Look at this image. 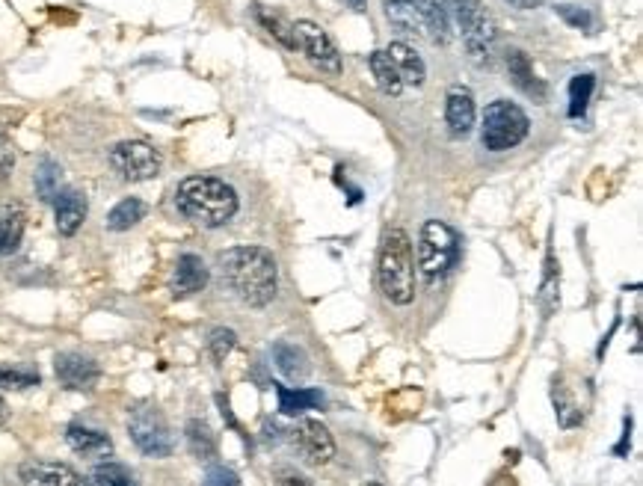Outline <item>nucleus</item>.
Masks as SVG:
<instances>
[{
    "label": "nucleus",
    "mask_w": 643,
    "mask_h": 486,
    "mask_svg": "<svg viewBox=\"0 0 643 486\" xmlns=\"http://www.w3.org/2000/svg\"><path fill=\"white\" fill-rule=\"evenodd\" d=\"M255 18H258V24L279 42V45H285V48H297V39H294V30H291V24H285V18L282 15H276V12H270V9H264V6H255Z\"/></svg>",
    "instance_id": "28"
},
{
    "label": "nucleus",
    "mask_w": 643,
    "mask_h": 486,
    "mask_svg": "<svg viewBox=\"0 0 643 486\" xmlns=\"http://www.w3.org/2000/svg\"><path fill=\"white\" fill-rule=\"evenodd\" d=\"M347 3H350L353 9H362V6H365V0H347Z\"/></svg>",
    "instance_id": "41"
},
{
    "label": "nucleus",
    "mask_w": 643,
    "mask_h": 486,
    "mask_svg": "<svg viewBox=\"0 0 643 486\" xmlns=\"http://www.w3.org/2000/svg\"><path fill=\"white\" fill-rule=\"evenodd\" d=\"M368 486H380V484H368Z\"/></svg>",
    "instance_id": "42"
},
{
    "label": "nucleus",
    "mask_w": 643,
    "mask_h": 486,
    "mask_svg": "<svg viewBox=\"0 0 643 486\" xmlns=\"http://www.w3.org/2000/svg\"><path fill=\"white\" fill-rule=\"evenodd\" d=\"M184 436H187V445H190L193 457H199V460H214L217 457V436L205 421H199V418L187 421Z\"/></svg>",
    "instance_id": "24"
},
{
    "label": "nucleus",
    "mask_w": 643,
    "mask_h": 486,
    "mask_svg": "<svg viewBox=\"0 0 643 486\" xmlns=\"http://www.w3.org/2000/svg\"><path fill=\"white\" fill-rule=\"evenodd\" d=\"M235 344H238V335L232 329H226V326H217L208 335V350H211L214 362H226V356L235 350Z\"/></svg>",
    "instance_id": "32"
},
{
    "label": "nucleus",
    "mask_w": 643,
    "mask_h": 486,
    "mask_svg": "<svg viewBox=\"0 0 643 486\" xmlns=\"http://www.w3.org/2000/svg\"><path fill=\"white\" fill-rule=\"evenodd\" d=\"M175 205L190 223L220 229L238 214V193L214 175H190L178 184Z\"/></svg>",
    "instance_id": "2"
},
{
    "label": "nucleus",
    "mask_w": 643,
    "mask_h": 486,
    "mask_svg": "<svg viewBox=\"0 0 643 486\" xmlns=\"http://www.w3.org/2000/svg\"><path fill=\"white\" fill-rule=\"evenodd\" d=\"M451 12L460 24L463 33V45L469 60L486 69L492 63V45H495V18L489 15V9L483 6V0H451Z\"/></svg>",
    "instance_id": "5"
},
{
    "label": "nucleus",
    "mask_w": 643,
    "mask_h": 486,
    "mask_svg": "<svg viewBox=\"0 0 643 486\" xmlns=\"http://www.w3.org/2000/svg\"><path fill=\"white\" fill-rule=\"evenodd\" d=\"M54 217H57V232L63 238H72L86 220V196L81 190H60L54 199Z\"/></svg>",
    "instance_id": "16"
},
{
    "label": "nucleus",
    "mask_w": 643,
    "mask_h": 486,
    "mask_svg": "<svg viewBox=\"0 0 643 486\" xmlns=\"http://www.w3.org/2000/svg\"><path fill=\"white\" fill-rule=\"evenodd\" d=\"M66 442L75 454L81 457H110L113 454V442L107 433L83 427V424H69L66 427Z\"/></svg>",
    "instance_id": "17"
},
{
    "label": "nucleus",
    "mask_w": 643,
    "mask_h": 486,
    "mask_svg": "<svg viewBox=\"0 0 643 486\" xmlns=\"http://www.w3.org/2000/svg\"><path fill=\"white\" fill-rule=\"evenodd\" d=\"M220 270L226 285L246 306H267L279 291L276 258L264 246H235L220 255Z\"/></svg>",
    "instance_id": "1"
},
{
    "label": "nucleus",
    "mask_w": 643,
    "mask_h": 486,
    "mask_svg": "<svg viewBox=\"0 0 643 486\" xmlns=\"http://www.w3.org/2000/svg\"><path fill=\"white\" fill-rule=\"evenodd\" d=\"M273 362L276 368L288 377V380H306L312 365H309V353L297 344H288V341H279L273 347Z\"/></svg>",
    "instance_id": "19"
},
{
    "label": "nucleus",
    "mask_w": 643,
    "mask_h": 486,
    "mask_svg": "<svg viewBox=\"0 0 643 486\" xmlns=\"http://www.w3.org/2000/svg\"><path fill=\"white\" fill-rule=\"evenodd\" d=\"M510 6H516V9H537L543 0H507Z\"/></svg>",
    "instance_id": "39"
},
{
    "label": "nucleus",
    "mask_w": 643,
    "mask_h": 486,
    "mask_svg": "<svg viewBox=\"0 0 643 486\" xmlns=\"http://www.w3.org/2000/svg\"><path fill=\"white\" fill-rule=\"evenodd\" d=\"M368 66H371V72H374V81L380 86V92H386V95H392V98H398L403 92V81L401 75H398V69H395V63L389 60V54L386 51H374L371 57H368Z\"/></svg>",
    "instance_id": "25"
},
{
    "label": "nucleus",
    "mask_w": 643,
    "mask_h": 486,
    "mask_svg": "<svg viewBox=\"0 0 643 486\" xmlns=\"http://www.w3.org/2000/svg\"><path fill=\"white\" fill-rule=\"evenodd\" d=\"M386 18L401 30L424 36V18H421V3L418 0H386Z\"/></svg>",
    "instance_id": "22"
},
{
    "label": "nucleus",
    "mask_w": 643,
    "mask_h": 486,
    "mask_svg": "<svg viewBox=\"0 0 643 486\" xmlns=\"http://www.w3.org/2000/svg\"><path fill=\"white\" fill-rule=\"evenodd\" d=\"M558 282H561V270H558L555 255L549 252V258H546V276H543V291H540V303H543L546 315L558 309Z\"/></svg>",
    "instance_id": "31"
},
{
    "label": "nucleus",
    "mask_w": 643,
    "mask_h": 486,
    "mask_svg": "<svg viewBox=\"0 0 643 486\" xmlns=\"http://www.w3.org/2000/svg\"><path fill=\"white\" fill-rule=\"evenodd\" d=\"M273 389L279 395V409L285 415H300L306 409L323 406V395L318 389H288V386H279V383H273Z\"/></svg>",
    "instance_id": "23"
},
{
    "label": "nucleus",
    "mask_w": 643,
    "mask_h": 486,
    "mask_svg": "<svg viewBox=\"0 0 643 486\" xmlns=\"http://www.w3.org/2000/svg\"><path fill=\"white\" fill-rule=\"evenodd\" d=\"M12 166H15V152H12V146L0 137V181L12 172Z\"/></svg>",
    "instance_id": "38"
},
{
    "label": "nucleus",
    "mask_w": 643,
    "mask_h": 486,
    "mask_svg": "<svg viewBox=\"0 0 643 486\" xmlns=\"http://www.w3.org/2000/svg\"><path fill=\"white\" fill-rule=\"evenodd\" d=\"M202 486H241V478H238L232 469L217 466V469H211V472H208V478H205V484Z\"/></svg>",
    "instance_id": "36"
},
{
    "label": "nucleus",
    "mask_w": 643,
    "mask_h": 486,
    "mask_svg": "<svg viewBox=\"0 0 643 486\" xmlns=\"http://www.w3.org/2000/svg\"><path fill=\"white\" fill-rule=\"evenodd\" d=\"M92 486H140L134 472L119 463H101L92 469Z\"/></svg>",
    "instance_id": "30"
},
{
    "label": "nucleus",
    "mask_w": 643,
    "mask_h": 486,
    "mask_svg": "<svg viewBox=\"0 0 643 486\" xmlns=\"http://www.w3.org/2000/svg\"><path fill=\"white\" fill-rule=\"evenodd\" d=\"M531 131V122H528V113L507 101V98H498L492 104H486L483 110V125H481V140L489 152H507L513 146H519Z\"/></svg>",
    "instance_id": "6"
},
{
    "label": "nucleus",
    "mask_w": 643,
    "mask_h": 486,
    "mask_svg": "<svg viewBox=\"0 0 643 486\" xmlns=\"http://www.w3.org/2000/svg\"><path fill=\"white\" fill-rule=\"evenodd\" d=\"M297 45L303 48V54L321 69L326 75H341V54L335 48V42L329 39V33L315 21H297L291 24Z\"/></svg>",
    "instance_id": "9"
},
{
    "label": "nucleus",
    "mask_w": 643,
    "mask_h": 486,
    "mask_svg": "<svg viewBox=\"0 0 643 486\" xmlns=\"http://www.w3.org/2000/svg\"><path fill=\"white\" fill-rule=\"evenodd\" d=\"M54 371H57V380L66 389H75V392L92 389L98 383V377H101L98 362L83 356V353H60L57 362H54Z\"/></svg>",
    "instance_id": "11"
},
{
    "label": "nucleus",
    "mask_w": 643,
    "mask_h": 486,
    "mask_svg": "<svg viewBox=\"0 0 643 486\" xmlns=\"http://www.w3.org/2000/svg\"><path fill=\"white\" fill-rule=\"evenodd\" d=\"M276 481H279V486H312L306 475H300L297 469H288V466L276 469Z\"/></svg>",
    "instance_id": "37"
},
{
    "label": "nucleus",
    "mask_w": 643,
    "mask_h": 486,
    "mask_svg": "<svg viewBox=\"0 0 643 486\" xmlns=\"http://www.w3.org/2000/svg\"><path fill=\"white\" fill-rule=\"evenodd\" d=\"M555 12L561 15L569 27H575V30H584V33H590V30H593V15H590L584 6H569V3H561V6H555Z\"/></svg>",
    "instance_id": "35"
},
{
    "label": "nucleus",
    "mask_w": 643,
    "mask_h": 486,
    "mask_svg": "<svg viewBox=\"0 0 643 486\" xmlns=\"http://www.w3.org/2000/svg\"><path fill=\"white\" fill-rule=\"evenodd\" d=\"M146 202L143 199H122L110 214H107V229L110 232H128V229H134L140 220H146Z\"/></svg>",
    "instance_id": "26"
},
{
    "label": "nucleus",
    "mask_w": 643,
    "mask_h": 486,
    "mask_svg": "<svg viewBox=\"0 0 643 486\" xmlns=\"http://www.w3.org/2000/svg\"><path fill=\"white\" fill-rule=\"evenodd\" d=\"M27 217L18 205H0V255H12L24 238Z\"/></svg>",
    "instance_id": "21"
},
{
    "label": "nucleus",
    "mask_w": 643,
    "mask_h": 486,
    "mask_svg": "<svg viewBox=\"0 0 643 486\" xmlns=\"http://www.w3.org/2000/svg\"><path fill=\"white\" fill-rule=\"evenodd\" d=\"M33 184H36V193L42 202H54L63 190V169L60 163L54 161H42L36 175H33Z\"/></svg>",
    "instance_id": "27"
},
{
    "label": "nucleus",
    "mask_w": 643,
    "mask_h": 486,
    "mask_svg": "<svg viewBox=\"0 0 643 486\" xmlns=\"http://www.w3.org/2000/svg\"><path fill=\"white\" fill-rule=\"evenodd\" d=\"M445 122L454 137H466L475 128V95L469 86H451L445 98Z\"/></svg>",
    "instance_id": "12"
},
{
    "label": "nucleus",
    "mask_w": 643,
    "mask_h": 486,
    "mask_svg": "<svg viewBox=\"0 0 643 486\" xmlns=\"http://www.w3.org/2000/svg\"><path fill=\"white\" fill-rule=\"evenodd\" d=\"M507 75H510V81H513V86H516L519 92H525V95L534 98L537 104H546L549 86L537 78V72H534V66H531V60H528L525 51L513 48V51L507 54Z\"/></svg>",
    "instance_id": "14"
},
{
    "label": "nucleus",
    "mask_w": 643,
    "mask_h": 486,
    "mask_svg": "<svg viewBox=\"0 0 643 486\" xmlns=\"http://www.w3.org/2000/svg\"><path fill=\"white\" fill-rule=\"evenodd\" d=\"M555 406H558V421H561V427H575V424L581 421V409H578V404L566 395L561 380H555Z\"/></svg>",
    "instance_id": "33"
},
{
    "label": "nucleus",
    "mask_w": 643,
    "mask_h": 486,
    "mask_svg": "<svg viewBox=\"0 0 643 486\" xmlns=\"http://www.w3.org/2000/svg\"><path fill=\"white\" fill-rule=\"evenodd\" d=\"M161 163V152L146 140H128L110 152V166L125 181H149L161 172Z\"/></svg>",
    "instance_id": "8"
},
{
    "label": "nucleus",
    "mask_w": 643,
    "mask_h": 486,
    "mask_svg": "<svg viewBox=\"0 0 643 486\" xmlns=\"http://www.w3.org/2000/svg\"><path fill=\"white\" fill-rule=\"evenodd\" d=\"M593 86H596V78L593 75H575L572 83H569V116L578 119L587 113V104H590V95H593Z\"/></svg>",
    "instance_id": "29"
},
{
    "label": "nucleus",
    "mask_w": 643,
    "mask_h": 486,
    "mask_svg": "<svg viewBox=\"0 0 643 486\" xmlns=\"http://www.w3.org/2000/svg\"><path fill=\"white\" fill-rule=\"evenodd\" d=\"M294 445L309 466H326L335 457L332 433L323 427L321 421H312V418H306L294 427Z\"/></svg>",
    "instance_id": "10"
},
{
    "label": "nucleus",
    "mask_w": 643,
    "mask_h": 486,
    "mask_svg": "<svg viewBox=\"0 0 643 486\" xmlns=\"http://www.w3.org/2000/svg\"><path fill=\"white\" fill-rule=\"evenodd\" d=\"M0 137H3V134H0Z\"/></svg>",
    "instance_id": "43"
},
{
    "label": "nucleus",
    "mask_w": 643,
    "mask_h": 486,
    "mask_svg": "<svg viewBox=\"0 0 643 486\" xmlns=\"http://www.w3.org/2000/svg\"><path fill=\"white\" fill-rule=\"evenodd\" d=\"M6 415H9V409H6V401L0 398V424L6 421Z\"/></svg>",
    "instance_id": "40"
},
{
    "label": "nucleus",
    "mask_w": 643,
    "mask_h": 486,
    "mask_svg": "<svg viewBox=\"0 0 643 486\" xmlns=\"http://www.w3.org/2000/svg\"><path fill=\"white\" fill-rule=\"evenodd\" d=\"M380 288L389 303L409 306L415 297V258H412V241L403 229H389L383 235L380 261H377Z\"/></svg>",
    "instance_id": "3"
},
{
    "label": "nucleus",
    "mask_w": 643,
    "mask_h": 486,
    "mask_svg": "<svg viewBox=\"0 0 643 486\" xmlns=\"http://www.w3.org/2000/svg\"><path fill=\"white\" fill-rule=\"evenodd\" d=\"M128 433L134 439V445L146 454V457H155L163 460L172 454L175 448V439L169 433V424L155 406H137L128 418Z\"/></svg>",
    "instance_id": "7"
},
{
    "label": "nucleus",
    "mask_w": 643,
    "mask_h": 486,
    "mask_svg": "<svg viewBox=\"0 0 643 486\" xmlns=\"http://www.w3.org/2000/svg\"><path fill=\"white\" fill-rule=\"evenodd\" d=\"M386 54H389V60L395 63V69H398V75H401L403 83H409V86H421V83H424V78H427L424 60H421L409 45H403V42H392V45L386 48Z\"/></svg>",
    "instance_id": "20"
},
{
    "label": "nucleus",
    "mask_w": 643,
    "mask_h": 486,
    "mask_svg": "<svg viewBox=\"0 0 643 486\" xmlns=\"http://www.w3.org/2000/svg\"><path fill=\"white\" fill-rule=\"evenodd\" d=\"M0 386L21 392V389L39 386V374L36 371H24V368H0Z\"/></svg>",
    "instance_id": "34"
},
{
    "label": "nucleus",
    "mask_w": 643,
    "mask_h": 486,
    "mask_svg": "<svg viewBox=\"0 0 643 486\" xmlns=\"http://www.w3.org/2000/svg\"><path fill=\"white\" fill-rule=\"evenodd\" d=\"M205 285H208V267H205V261L199 255H193V252H184L175 261V270H172V294L175 297H193Z\"/></svg>",
    "instance_id": "15"
},
{
    "label": "nucleus",
    "mask_w": 643,
    "mask_h": 486,
    "mask_svg": "<svg viewBox=\"0 0 643 486\" xmlns=\"http://www.w3.org/2000/svg\"><path fill=\"white\" fill-rule=\"evenodd\" d=\"M24 486H89L81 475L66 463H24L21 466Z\"/></svg>",
    "instance_id": "13"
},
{
    "label": "nucleus",
    "mask_w": 643,
    "mask_h": 486,
    "mask_svg": "<svg viewBox=\"0 0 643 486\" xmlns=\"http://www.w3.org/2000/svg\"><path fill=\"white\" fill-rule=\"evenodd\" d=\"M457 261H460V235L442 220H427L421 226V238H418V270H421V276L433 285Z\"/></svg>",
    "instance_id": "4"
},
{
    "label": "nucleus",
    "mask_w": 643,
    "mask_h": 486,
    "mask_svg": "<svg viewBox=\"0 0 643 486\" xmlns=\"http://www.w3.org/2000/svg\"><path fill=\"white\" fill-rule=\"evenodd\" d=\"M421 18H424V36L433 45L451 42V6L445 0H418Z\"/></svg>",
    "instance_id": "18"
}]
</instances>
